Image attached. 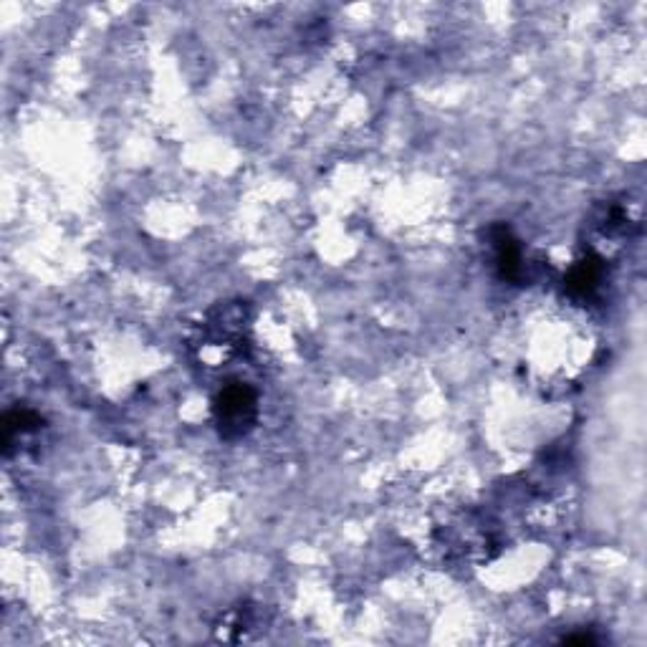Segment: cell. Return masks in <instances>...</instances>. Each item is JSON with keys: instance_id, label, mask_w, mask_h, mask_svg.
<instances>
[{"instance_id": "cell-3", "label": "cell", "mask_w": 647, "mask_h": 647, "mask_svg": "<svg viewBox=\"0 0 647 647\" xmlns=\"http://www.w3.org/2000/svg\"><path fill=\"white\" fill-rule=\"evenodd\" d=\"M602 261L599 258H592V261H582L579 266H574V271L569 273L567 289L574 299H589L594 291L599 289V281H602Z\"/></svg>"}, {"instance_id": "cell-1", "label": "cell", "mask_w": 647, "mask_h": 647, "mask_svg": "<svg viewBox=\"0 0 647 647\" xmlns=\"http://www.w3.org/2000/svg\"><path fill=\"white\" fill-rule=\"evenodd\" d=\"M256 392L248 385H228L215 402V418H218L220 435L225 438H241L256 423Z\"/></svg>"}, {"instance_id": "cell-2", "label": "cell", "mask_w": 647, "mask_h": 647, "mask_svg": "<svg viewBox=\"0 0 647 647\" xmlns=\"http://www.w3.org/2000/svg\"><path fill=\"white\" fill-rule=\"evenodd\" d=\"M493 251H496V266L503 279L519 281L524 276V256H521L519 241L511 236V230L498 225L491 230Z\"/></svg>"}]
</instances>
